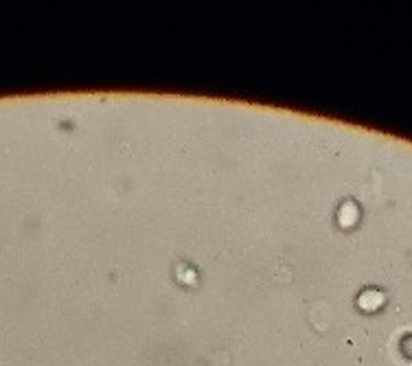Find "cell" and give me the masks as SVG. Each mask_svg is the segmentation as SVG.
Wrapping results in <instances>:
<instances>
[{
    "label": "cell",
    "instance_id": "obj_1",
    "mask_svg": "<svg viewBox=\"0 0 412 366\" xmlns=\"http://www.w3.org/2000/svg\"><path fill=\"white\" fill-rule=\"evenodd\" d=\"M382 303H384V297L380 292H375V290H369V292H364L360 297V305H362V310H369V312H373V310H378V307H382Z\"/></svg>",
    "mask_w": 412,
    "mask_h": 366
}]
</instances>
